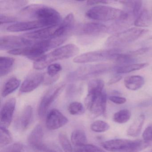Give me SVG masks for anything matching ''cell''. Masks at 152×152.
Listing matches in <instances>:
<instances>
[{
  "instance_id": "5",
  "label": "cell",
  "mask_w": 152,
  "mask_h": 152,
  "mask_svg": "<svg viewBox=\"0 0 152 152\" xmlns=\"http://www.w3.org/2000/svg\"><path fill=\"white\" fill-rule=\"evenodd\" d=\"M111 66L108 64H88L82 66L73 71L67 75V80L71 81L83 80L103 74L108 72Z\"/></svg>"
},
{
  "instance_id": "19",
  "label": "cell",
  "mask_w": 152,
  "mask_h": 152,
  "mask_svg": "<svg viewBox=\"0 0 152 152\" xmlns=\"http://www.w3.org/2000/svg\"><path fill=\"white\" fill-rule=\"evenodd\" d=\"M42 24L38 21H27L15 23L7 27V31L10 32L27 31L38 28H44Z\"/></svg>"
},
{
  "instance_id": "41",
  "label": "cell",
  "mask_w": 152,
  "mask_h": 152,
  "mask_svg": "<svg viewBox=\"0 0 152 152\" xmlns=\"http://www.w3.org/2000/svg\"><path fill=\"white\" fill-rule=\"evenodd\" d=\"M143 140L148 143L152 141V124L148 125L143 132L142 134Z\"/></svg>"
},
{
  "instance_id": "27",
  "label": "cell",
  "mask_w": 152,
  "mask_h": 152,
  "mask_svg": "<svg viewBox=\"0 0 152 152\" xmlns=\"http://www.w3.org/2000/svg\"><path fill=\"white\" fill-rule=\"evenodd\" d=\"M151 16L147 10L143 9L140 11L135 21L134 25L138 27H148L151 22Z\"/></svg>"
},
{
  "instance_id": "7",
  "label": "cell",
  "mask_w": 152,
  "mask_h": 152,
  "mask_svg": "<svg viewBox=\"0 0 152 152\" xmlns=\"http://www.w3.org/2000/svg\"><path fill=\"white\" fill-rule=\"evenodd\" d=\"M107 96L105 91H88L85 105L90 113L95 117L105 113Z\"/></svg>"
},
{
  "instance_id": "40",
  "label": "cell",
  "mask_w": 152,
  "mask_h": 152,
  "mask_svg": "<svg viewBox=\"0 0 152 152\" xmlns=\"http://www.w3.org/2000/svg\"><path fill=\"white\" fill-rule=\"evenodd\" d=\"M142 2L141 1H133V6L132 8L131 12L132 16L136 18L140 12Z\"/></svg>"
},
{
  "instance_id": "8",
  "label": "cell",
  "mask_w": 152,
  "mask_h": 152,
  "mask_svg": "<svg viewBox=\"0 0 152 152\" xmlns=\"http://www.w3.org/2000/svg\"><path fill=\"white\" fill-rule=\"evenodd\" d=\"M121 52V50L117 48L91 51L75 58L73 62L77 64H87L112 60L115 54Z\"/></svg>"
},
{
  "instance_id": "48",
  "label": "cell",
  "mask_w": 152,
  "mask_h": 152,
  "mask_svg": "<svg viewBox=\"0 0 152 152\" xmlns=\"http://www.w3.org/2000/svg\"></svg>"
},
{
  "instance_id": "23",
  "label": "cell",
  "mask_w": 152,
  "mask_h": 152,
  "mask_svg": "<svg viewBox=\"0 0 152 152\" xmlns=\"http://www.w3.org/2000/svg\"><path fill=\"white\" fill-rule=\"evenodd\" d=\"M21 84L19 79L15 77H13L9 79L4 84L1 91L2 97H6L16 90Z\"/></svg>"
},
{
  "instance_id": "14",
  "label": "cell",
  "mask_w": 152,
  "mask_h": 152,
  "mask_svg": "<svg viewBox=\"0 0 152 152\" xmlns=\"http://www.w3.org/2000/svg\"><path fill=\"white\" fill-rule=\"evenodd\" d=\"M109 29L105 25L101 23H88L82 25L77 31L79 35L85 36H96L108 31Z\"/></svg>"
},
{
  "instance_id": "42",
  "label": "cell",
  "mask_w": 152,
  "mask_h": 152,
  "mask_svg": "<svg viewBox=\"0 0 152 152\" xmlns=\"http://www.w3.org/2000/svg\"><path fill=\"white\" fill-rule=\"evenodd\" d=\"M17 19L14 17L10 16L5 15L2 14L0 15V23L1 25L4 24L9 23H15Z\"/></svg>"
},
{
  "instance_id": "30",
  "label": "cell",
  "mask_w": 152,
  "mask_h": 152,
  "mask_svg": "<svg viewBox=\"0 0 152 152\" xmlns=\"http://www.w3.org/2000/svg\"><path fill=\"white\" fill-rule=\"evenodd\" d=\"M134 57L135 56L132 55L130 52L126 54H123L121 52L115 54L112 60L118 64H131L135 61V57Z\"/></svg>"
},
{
  "instance_id": "11",
  "label": "cell",
  "mask_w": 152,
  "mask_h": 152,
  "mask_svg": "<svg viewBox=\"0 0 152 152\" xmlns=\"http://www.w3.org/2000/svg\"><path fill=\"white\" fill-rule=\"evenodd\" d=\"M16 105V99L11 98L2 105L0 114L1 127L7 128L12 121Z\"/></svg>"
},
{
  "instance_id": "33",
  "label": "cell",
  "mask_w": 152,
  "mask_h": 152,
  "mask_svg": "<svg viewBox=\"0 0 152 152\" xmlns=\"http://www.w3.org/2000/svg\"><path fill=\"white\" fill-rule=\"evenodd\" d=\"M68 111L72 115H81L85 113V108L82 104L79 102H73L68 106Z\"/></svg>"
},
{
  "instance_id": "21",
  "label": "cell",
  "mask_w": 152,
  "mask_h": 152,
  "mask_svg": "<svg viewBox=\"0 0 152 152\" xmlns=\"http://www.w3.org/2000/svg\"><path fill=\"white\" fill-rule=\"evenodd\" d=\"M145 83V80L140 75H131L124 80V84L126 88L129 90L137 91L142 88Z\"/></svg>"
},
{
  "instance_id": "13",
  "label": "cell",
  "mask_w": 152,
  "mask_h": 152,
  "mask_svg": "<svg viewBox=\"0 0 152 152\" xmlns=\"http://www.w3.org/2000/svg\"><path fill=\"white\" fill-rule=\"evenodd\" d=\"M45 75L42 73L34 72L28 75L24 80L19 92L21 94L29 93L36 89L44 81Z\"/></svg>"
},
{
  "instance_id": "1",
  "label": "cell",
  "mask_w": 152,
  "mask_h": 152,
  "mask_svg": "<svg viewBox=\"0 0 152 152\" xmlns=\"http://www.w3.org/2000/svg\"><path fill=\"white\" fill-rule=\"evenodd\" d=\"M24 15L37 19L44 27H54L60 24L61 17L57 10L50 7L41 5H30L22 10Z\"/></svg>"
},
{
  "instance_id": "36",
  "label": "cell",
  "mask_w": 152,
  "mask_h": 152,
  "mask_svg": "<svg viewBox=\"0 0 152 152\" xmlns=\"http://www.w3.org/2000/svg\"><path fill=\"white\" fill-rule=\"evenodd\" d=\"M75 152H104V151L95 145L87 144L82 146L76 147Z\"/></svg>"
},
{
  "instance_id": "46",
  "label": "cell",
  "mask_w": 152,
  "mask_h": 152,
  "mask_svg": "<svg viewBox=\"0 0 152 152\" xmlns=\"http://www.w3.org/2000/svg\"><path fill=\"white\" fill-rule=\"evenodd\" d=\"M108 1H88L87 4L89 6L99 5V4H105L107 3Z\"/></svg>"
},
{
  "instance_id": "31",
  "label": "cell",
  "mask_w": 152,
  "mask_h": 152,
  "mask_svg": "<svg viewBox=\"0 0 152 152\" xmlns=\"http://www.w3.org/2000/svg\"><path fill=\"white\" fill-rule=\"evenodd\" d=\"M12 137L7 128L0 127V145L1 147L7 146L11 143Z\"/></svg>"
},
{
  "instance_id": "12",
  "label": "cell",
  "mask_w": 152,
  "mask_h": 152,
  "mask_svg": "<svg viewBox=\"0 0 152 152\" xmlns=\"http://www.w3.org/2000/svg\"><path fill=\"white\" fill-rule=\"evenodd\" d=\"M68 120L59 110L53 109L47 115L46 125L50 130H55L60 129L67 124Z\"/></svg>"
},
{
  "instance_id": "29",
  "label": "cell",
  "mask_w": 152,
  "mask_h": 152,
  "mask_svg": "<svg viewBox=\"0 0 152 152\" xmlns=\"http://www.w3.org/2000/svg\"><path fill=\"white\" fill-rule=\"evenodd\" d=\"M131 116L130 112L128 109H122L114 114L113 120L118 124H124L129 120Z\"/></svg>"
},
{
  "instance_id": "47",
  "label": "cell",
  "mask_w": 152,
  "mask_h": 152,
  "mask_svg": "<svg viewBox=\"0 0 152 152\" xmlns=\"http://www.w3.org/2000/svg\"><path fill=\"white\" fill-rule=\"evenodd\" d=\"M149 39H152V35H151V36H150V38H149Z\"/></svg>"
},
{
  "instance_id": "26",
  "label": "cell",
  "mask_w": 152,
  "mask_h": 152,
  "mask_svg": "<svg viewBox=\"0 0 152 152\" xmlns=\"http://www.w3.org/2000/svg\"><path fill=\"white\" fill-rule=\"evenodd\" d=\"M26 1H0V10L2 11L13 10L25 6Z\"/></svg>"
},
{
  "instance_id": "2",
  "label": "cell",
  "mask_w": 152,
  "mask_h": 152,
  "mask_svg": "<svg viewBox=\"0 0 152 152\" xmlns=\"http://www.w3.org/2000/svg\"><path fill=\"white\" fill-rule=\"evenodd\" d=\"M62 44L60 40L52 38L38 42L26 48L9 50L8 53L13 56L26 57L35 61L41 57L49 50L58 47Z\"/></svg>"
},
{
  "instance_id": "20",
  "label": "cell",
  "mask_w": 152,
  "mask_h": 152,
  "mask_svg": "<svg viewBox=\"0 0 152 152\" xmlns=\"http://www.w3.org/2000/svg\"><path fill=\"white\" fill-rule=\"evenodd\" d=\"M33 110L31 105L26 107L22 111L18 120V125L22 131L29 128L32 121Z\"/></svg>"
},
{
  "instance_id": "39",
  "label": "cell",
  "mask_w": 152,
  "mask_h": 152,
  "mask_svg": "<svg viewBox=\"0 0 152 152\" xmlns=\"http://www.w3.org/2000/svg\"><path fill=\"white\" fill-rule=\"evenodd\" d=\"M23 145L19 143H16L7 147L1 152H23Z\"/></svg>"
},
{
  "instance_id": "17",
  "label": "cell",
  "mask_w": 152,
  "mask_h": 152,
  "mask_svg": "<svg viewBox=\"0 0 152 152\" xmlns=\"http://www.w3.org/2000/svg\"><path fill=\"white\" fill-rule=\"evenodd\" d=\"M58 26L54 27H44L24 34V37L28 39L45 40L51 39L54 36Z\"/></svg>"
},
{
  "instance_id": "44",
  "label": "cell",
  "mask_w": 152,
  "mask_h": 152,
  "mask_svg": "<svg viewBox=\"0 0 152 152\" xmlns=\"http://www.w3.org/2000/svg\"><path fill=\"white\" fill-rule=\"evenodd\" d=\"M149 48H143L139 49L137 50H134V51L130 52L132 55H133L134 56H139V55H143L146 53L149 50Z\"/></svg>"
},
{
  "instance_id": "32",
  "label": "cell",
  "mask_w": 152,
  "mask_h": 152,
  "mask_svg": "<svg viewBox=\"0 0 152 152\" xmlns=\"http://www.w3.org/2000/svg\"><path fill=\"white\" fill-rule=\"evenodd\" d=\"M148 146V143L141 140H132L130 145L124 152H139Z\"/></svg>"
},
{
  "instance_id": "34",
  "label": "cell",
  "mask_w": 152,
  "mask_h": 152,
  "mask_svg": "<svg viewBox=\"0 0 152 152\" xmlns=\"http://www.w3.org/2000/svg\"><path fill=\"white\" fill-rule=\"evenodd\" d=\"M58 140L64 152H74L72 144L65 133H59Z\"/></svg>"
},
{
  "instance_id": "28",
  "label": "cell",
  "mask_w": 152,
  "mask_h": 152,
  "mask_svg": "<svg viewBox=\"0 0 152 152\" xmlns=\"http://www.w3.org/2000/svg\"><path fill=\"white\" fill-rule=\"evenodd\" d=\"M148 65V63L129 64L117 67L115 70V72L119 74L129 73L134 71L141 70L147 67Z\"/></svg>"
},
{
  "instance_id": "22",
  "label": "cell",
  "mask_w": 152,
  "mask_h": 152,
  "mask_svg": "<svg viewBox=\"0 0 152 152\" xmlns=\"http://www.w3.org/2000/svg\"><path fill=\"white\" fill-rule=\"evenodd\" d=\"M145 121V115H140L131 124L127 130V135L130 137H137L140 134Z\"/></svg>"
},
{
  "instance_id": "43",
  "label": "cell",
  "mask_w": 152,
  "mask_h": 152,
  "mask_svg": "<svg viewBox=\"0 0 152 152\" xmlns=\"http://www.w3.org/2000/svg\"><path fill=\"white\" fill-rule=\"evenodd\" d=\"M109 99L111 102L117 104H122L126 102V98L118 96H111L109 97Z\"/></svg>"
},
{
  "instance_id": "37",
  "label": "cell",
  "mask_w": 152,
  "mask_h": 152,
  "mask_svg": "<svg viewBox=\"0 0 152 152\" xmlns=\"http://www.w3.org/2000/svg\"><path fill=\"white\" fill-rule=\"evenodd\" d=\"M39 151L42 152H64L58 146L53 143H43Z\"/></svg>"
},
{
  "instance_id": "16",
  "label": "cell",
  "mask_w": 152,
  "mask_h": 152,
  "mask_svg": "<svg viewBox=\"0 0 152 152\" xmlns=\"http://www.w3.org/2000/svg\"><path fill=\"white\" fill-rule=\"evenodd\" d=\"M132 140L115 139L104 141L101 145L107 151L111 152H124L130 145Z\"/></svg>"
},
{
  "instance_id": "24",
  "label": "cell",
  "mask_w": 152,
  "mask_h": 152,
  "mask_svg": "<svg viewBox=\"0 0 152 152\" xmlns=\"http://www.w3.org/2000/svg\"><path fill=\"white\" fill-rule=\"evenodd\" d=\"M71 140L74 145L76 147L86 145L88 143L86 133L81 129L75 130L71 136Z\"/></svg>"
},
{
  "instance_id": "4",
  "label": "cell",
  "mask_w": 152,
  "mask_h": 152,
  "mask_svg": "<svg viewBox=\"0 0 152 152\" xmlns=\"http://www.w3.org/2000/svg\"><path fill=\"white\" fill-rule=\"evenodd\" d=\"M129 13L119 9L98 5L90 9L86 13L87 18L99 22L118 21L124 22L129 18Z\"/></svg>"
},
{
  "instance_id": "45",
  "label": "cell",
  "mask_w": 152,
  "mask_h": 152,
  "mask_svg": "<svg viewBox=\"0 0 152 152\" xmlns=\"http://www.w3.org/2000/svg\"><path fill=\"white\" fill-rule=\"evenodd\" d=\"M122 78V76L120 75H115L113 78H111L109 81L108 82L107 84L109 85H113L115 83H117L118 82L120 81Z\"/></svg>"
},
{
  "instance_id": "18",
  "label": "cell",
  "mask_w": 152,
  "mask_h": 152,
  "mask_svg": "<svg viewBox=\"0 0 152 152\" xmlns=\"http://www.w3.org/2000/svg\"><path fill=\"white\" fill-rule=\"evenodd\" d=\"M43 130L41 124H37L29 134L27 142L30 146L39 150L43 145Z\"/></svg>"
},
{
  "instance_id": "38",
  "label": "cell",
  "mask_w": 152,
  "mask_h": 152,
  "mask_svg": "<svg viewBox=\"0 0 152 152\" xmlns=\"http://www.w3.org/2000/svg\"><path fill=\"white\" fill-rule=\"evenodd\" d=\"M62 70V66L60 64L55 63L50 65L48 67L47 73L51 78L57 77L58 73Z\"/></svg>"
},
{
  "instance_id": "10",
  "label": "cell",
  "mask_w": 152,
  "mask_h": 152,
  "mask_svg": "<svg viewBox=\"0 0 152 152\" xmlns=\"http://www.w3.org/2000/svg\"><path fill=\"white\" fill-rule=\"evenodd\" d=\"M33 44L31 40L21 36H1L0 39L1 50H13L26 48Z\"/></svg>"
},
{
  "instance_id": "6",
  "label": "cell",
  "mask_w": 152,
  "mask_h": 152,
  "mask_svg": "<svg viewBox=\"0 0 152 152\" xmlns=\"http://www.w3.org/2000/svg\"><path fill=\"white\" fill-rule=\"evenodd\" d=\"M148 30L137 28H132L113 34L107 38L105 45L108 47H117L127 45L133 42L146 33Z\"/></svg>"
},
{
  "instance_id": "25",
  "label": "cell",
  "mask_w": 152,
  "mask_h": 152,
  "mask_svg": "<svg viewBox=\"0 0 152 152\" xmlns=\"http://www.w3.org/2000/svg\"><path fill=\"white\" fill-rule=\"evenodd\" d=\"M15 59L9 57L1 56L0 58V76H6L11 72L15 64Z\"/></svg>"
},
{
  "instance_id": "9",
  "label": "cell",
  "mask_w": 152,
  "mask_h": 152,
  "mask_svg": "<svg viewBox=\"0 0 152 152\" xmlns=\"http://www.w3.org/2000/svg\"><path fill=\"white\" fill-rule=\"evenodd\" d=\"M65 86V83H59L50 88L46 92L38 106V113L39 117H44L50 107L62 93Z\"/></svg>"
},
{
  "instance_id": "15",
  "label": "cell",
  "mask_w": 152,
  "mask_h": 152,
  "mask_svg": "<svg viewBox=\"0 0 152 152\" xmlns=\"http://www.w3.org/2000/svg\"><path fill=\"white\" fill-rule=\"evenodd\" d=\"M74 24V16L72 13H70L58 26L53 37L67 39L73 29Z\"/></svg>"
},
{
  "instance_id": "35",
  "label": "cell",
  "mask_w": 152,
  "mask_h": 152,
  "mask_svg": "<svg viewBox=\"0 0 152 152\" xmlns=\"http://www.w3.org/2000/svg\"><path fill=\"white\" fill-rule=\"evenodd\" d=\"M109 128L110 126L107 123L100 120L95 121L91 124L90 126L91 129L92 131L98 133L106 132Z\"/></svg>"
},
{
  "instance_id": "3",
  "label": "cell",
  "mask_w": 152,
  "mask_h": 152,
  "mask_svg": "<svg viewBox=\"0 0 152 152\" xmlns=\"http://www.w3.org/2000/svg\"><path fill=\"white\" fill-rule=\"evenodd\" d=\"M79 48L73 44H67L59 47L35 60L34 63V67L36 70H42L47 66L48 67L55 61L75 56L79 53Z\"/></svg>"
}]
</instances>
